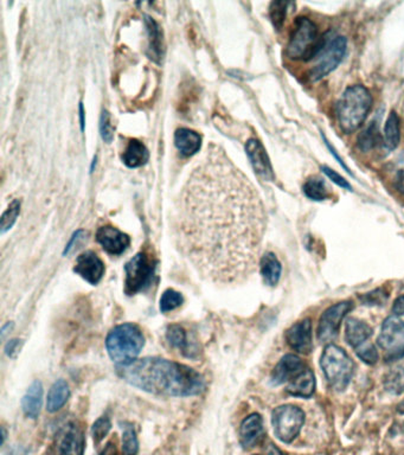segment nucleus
Wrapping results in <instances>:
<instances>
[{
    "label": "nucleus",
    "mask_w": 404,
    "mask_h": 455,
    "mask_svg": "<svg viewBox=\"0 0 404 455\" xmlns=\"http://www.w3.org/2000/svg\"><path fill=\"white\" fill-rule=\"evenodd\" d=\"M266 228L257 189L223 148L210 145L176 202L179 252L212 284H241L257 271Z\"/></svg>",
    "instance_id": "obj_1"
},
{
    "label": "nucleus",
    "mask_w": 404,
    "mask_h": 455,
    "mask_svg": "<svg viewBox=\"0 0 404 455\" xmlns=\"http://www.w3.org/2000/svg\"><path fill=\"white\" fill-rule=\"evenodd\" d=\"M124 382L153 395L188 397L204 392L205 379L200 372L172 360L146 357L116 365Z\"/></svg>",
    "instance_id": "obj_2"
},
{
    "label": "nucleus",
    "mask_w": 404,
    "mask_h": 455,
    "mask_svg": "<svg viewBox=\"0 0 404 455\" xmlns=\"http://www.w3.org/2000/svg\"><path fill=\"white\" fill-rule=\"evenodd\" d=\"M372 106V96L363 86L345 90L337 106V116L344 133H353L363 125Z\"/></svg>",
    "instance_id": "obj_3"
},
{
    "label": "nucleus",
    "mask_w": 404,
    "mask_h": 455,
    "mask_svg": "<svg viewBox=\"0 0 404 455\" xmlns=\"http://www.w3.org/2000/svg\"><path fill=\"white\" fill-rule=\"evenodd\" d=\"M145 338L140 328L134 324H121L109 332L106 348L113 362L127 364L136 360L144 348Z\"/></svg>",
    "instance_id": "obj_4"
},
{
    "label": "nucleus",
    "mask_w": 404,
    "mask_h": 455,
    "mask_svg": "<svg viewBox=\"0 0 404 455\" xmlns=\"http://www.w3.org/2000/svg\"><path fill=\"white\" fill-rule=\"evenodd\" d=\"M324 40H321L313 20L300 17L296 22L289 37L286 55L292 61H309L316 56Z\"/></svg>",
    "instance_id": "obj_5"
},
{
    "label": "nucleus",
    "mask_w": 404,
    "mask_h": 455,
    "mask_svg": "<svg viewBox=\"0 0 404 455\" xmlns=\"http://www.w3.org/2000/svg\"><path fill=\"white\" fill-rule=\"evenodd\" d=\"M321 365L328 384L336 392L346 389L353 378L355 363L343 349L328 344L321 355Z\"/></svg>",
    "instance_id": "obj_6"
},
{
    "label": "nucleus",
    "mask_w": 404,
    "mask_h": 455,
    "mask_svg": "<svg viewBox=\"0 0 404 455\" xmlns=\"http://www.w3.org/2000/svg\"><path fill=\"white\" fill-rule=\"evenodd\" d=\"M156 274V261L146 253H139L124 266V292L134 296L147 289Z\"/></svg>",
    "instance_id": "obj_7"
},
{
    "label": "nucleus",
    "mask_w": 404,
    "mask_h": 455,
    "mask_svg": "<svg viewBox=\"0 0 404 455\" xmlns=\"http://www.w3.org/2000/svg\"><path fill=\"white\" fill-rule=\"evenodd\" d=\"M346 45L348 42L343 36L334 37L328 42L324 40L319 51L313 58L314 63L308 70V80L312 82L319 81L332 72L343 60L346 52Z\"/></svg>",
    "instance_id": "obj_8"
},
{
    "label": "nucleus",
    "mask_w": 404,
    "mask_h": 455,
    "mask_svg": "<svg viewBox=\"0 0 404 455\" xmlns=\"http://www.w3.org/2000/svg\"><path fill=\"white\" fill-rule=\"evenodd\" d=\"M305 413L293 404H284L273 411L272 424L277 439L282 442L291 443L299 436L304 426Z\"/></svg>",
    "instance_id": "obj_9"
},
{
    "label": "nucleus",
    "mask_w": 404,
    "mask_h": 455,
    "mask_svg": "<svg viewBox=\"0 0 404 455\" xmlns=\"http://www.w3.org/2000/svg\"><path fill=\"white\" fill-rule=\"evenodd\" d=\"M377 343L385 352L388 360H397L404 356V321L398 317H388L382 325Z\"/></svg>",
    "instance_id": "obj_10"
},
{
    "label": "nucleus",
    "mask_w": 404,
    "mask_h": 455,
    "mask_svg": "<svg viewBox=\"0 0 404 455\" xmlns=\"http://www.w3.org/2000/svg\"><path fill=\"white\" fill-rule=\"evenodd\" d=\"M353 308L351 301H341L334 303L321 314L318 325V340L321 343H328L336 338L340 324Z\"/></svg>",
    "instance_id": "obj_11"
},
{
    "label": "nucleus",
    "mask_w": 404,
    "mask_h": 455,
    "mask_svg": "<svg viewBox=\"0 0 404 455\" xmlns=\"http://www.w3.org/2000/svg\"><path fill=\"white\" fill-rule=\"evenodd\" d=\"M74 272L92 285L100 282L104 274L102 260L94 252H84L76 259Z\"/></svg>",
    "instance_id": "obj_12"
},
{
    "label": "nucleus",
    "mask_w": 404,
    "mask_h": 455,
    "mask_svg": "<svg viewBox=\"0 0 404 455\" xmlns=\"http://www.w3.org/2000/svg\"><path fill=\"white\" fill-rule=\"evenodd\" d=\"M286 340L289 348L294 351L308 355L312 351V323L311 319H304L296 323L286 332Z\"/></svg>",
    "instance_id": "obj_13"
},
{
    "label": "nucleus",
    "mask_w": 404,
    "mask_h": 455,
    "mask_svg": "<svg viewBox=\"0 0 404 455\" xmlns=\"http://www.w3.org/2000/svg\"><path fill=\"white\" fill-rule=\"evenodd\" d=\"M305 369H307L306 364L299 356L289 353L284 356L280 362L276 364L270 381L274 385H280L287 382L289 383L292 379L296 378V376L300 375Z\"/></svg>",
    "instance_id": "obj_14"
},
{
    "label": "nucleus",
    "mask_w": 404,
    "mask_h": 455,
    "mask_svg": "<svg viewBox=\"0 0 404 455\" xmlns=\"http://www.w3.org/2000/svg\"><path fill=\"white\" fill-rule=\"evenodd\" d=\"M97 241L111 255H121L131 244L129 235L111 225L101 227L97 230Z\"/></svg>",
    "instance_id": "obj_15"
},
{
    "label": "nucleus",
    "mask_w": 404,
    "mask_h": 455,
    "mask_svg": "<svg viewBox=\"0 0 404 455\" xmlns=\"http://www.w3.org/2000/svg\"><path fill=\"white\" fill-rule=\"evenodd\" d=\"M245 151L257 176L264 180H273L274 172L272 165L260 141L257 139L248 140V143L245 145Z\"/></svg>",
    "instance_id": "obj_16"
},
{
    "label": "nucleus",
    "mask_w": 404,
    "mask_h": 455,
    "mask_svg": "<svg viewBox=\"0 0 404 455\" xmlns=\"http://www.w3.org/2000/svg\"><path fill=\"white\" fill-rule=\"evenodd\" d=\"M264 420L259 414H252L243 420L240 427V442L244 449H250L259 445L264 438Z\"/></svg>",
    "instance_id": "obj_17"
},
{
    "label": "nucleus",
    "mask_w": 404,
    "mask_h": 455,
    "mask_svg": "<svg viewBox=\"0 0 404 455\" xmlns=\"http://www.w3.org/2000/svg\"><path fill=\"white\" fill-rule=\"evenodd\" d=\"M60 451L62 455H83V433L75 424H68L62 431L60 439Z\"/></svg>",
    "instance_id": "obj_18"
},
{
    "label": "nucleus",
    "mask_w": 404,
    "mask_h": 455,
    "mask_svg": "<svg viewBox=\"0 0 404 455\" xmlns=\"http://www.w3.org/2000/svg\"><path fill=\"white\" fill-rule=\"evenodd\" d=\"M287 392L296 397L308 399L316 392V377L311 369H305L300 375L296 376L287 385Z\"/></svg>",
    "instance_id": "obj_19"
},
{
    "label": "nucleus",
    "mask_w": 404,
    "mask_h": 455,
    "mask_svg": "<svg viewBox=\"0 0 404 455\" xmlns=\"http://www.w3.org/2000/svg\"><path fill=\"white\" fill-rule=\"evenodd\" d=\"M371 335L372 328L368 324L356 318H348L346 320L345 338L353 348H359L363 344L368 343L369 338Z\"/></svg>",
    "instance_id": "obj_20"
},
{
    "label": "nucleus",
    "mask_w": 404,
    "mask_h": 455,
    "mask_svg": "<svg viewBox=\"0 0 404 455\" xmlns=\"http://www.w3.org/2000/svg\"><path fill=\"white\" fill-rule=\"evenodd\" d=\"M260 271L264 284L267 286L275 287L276 285L279 284L282 267L274 253H264V256H261Z\"/></svg>",
    "instance_id": "obj_21"
},
{
    "label": "nucleus",
    "mask_w": 404,
    "mask_h": 455,
    "mask_svg": "<svg viewBox=\"0 0 404 455\" xmlns=\"http://www.w3.org/2000/svg\"><path fill=\"white\" fill-rule=\"evenodd\" d=\"M43 404V385L40 381H35L24 397L22 399V408L25 415L31 419H36L40 415V408Z\"/></svg>",
    "instance_id": "obj_22"
},
{
    "label": "nucleus",
    "mask_w": 404,
    "mask_h": 455,
    "mask_svg": "<svg viewBox=\"0 0 404 455\" xmlns=\"http://www.w3.org/2000/svg\"><path fill=\"white\" fill-rule=\"evenodd\" d=\"M202 139L196 132L188 128H179L175 134V145L184 156H193L200 151Z\"/></svg>",
    "instance_id": "obj_23"
},
{
    "label": "nucleus",
    "mask_w": 404,
    "mask_h": 455,
    "mask_svg": "<svg viewBox=\"0 0 404 455\" xmlns=\"http://www.w3.org/2000/svg\"><path fill=\"white\" fill-rule=\"evenodd\" d=\"M70 396V389L65 379H58L52 384L47 399V410L50 413H56L63 407Z\"/></svg>",
    "instance_id": "obj_24"
},
{
    "label": "nucleus",
    "mask_w": 404,
    "mask_h": 455,
    "mask_svg": "<svg viewBox=\"0 0 404 455\" xmlns=\"http://www.w3.org/2000/svg\"><path fill=\"white\" fill-rule=\"evenodd\" d=\"M122 160L129 168H139L148 160L147 148L139 140L132 139L122 153Z\"/></svg>",
    "instance_id": "obj_25"
},
{
    "label": "nucleus",
    "mask_w": 404,
    "mask_h": 455,
    "mask_svg": "<svg viewBox=\"0 0 404 455\" xmlns=\"http://www.w3.org/2000/svg\"><path fill=\"white\" fill-rule=\"evenodd\" d=\"M385 146L389 150H394V148H396L398 144H400V119H398L396 112H394V111H391V113H390L388 120H387V124H385Z\"/></svg>",
    "instance_id": "obj_26"
},
{
    "label": "nucleus",
    "mask_w": 404,
    "mask_h": 455,
    "mask_svg": "<svg viewBox=\"0 0 404 455\" xmlns=\"http://www.w3.org/2000/svg\"><path fill=\"white\" fill-rule=\"evenodd\" d=\"M166 340H168V343L172 345L173 348L178 349L184 355L191 356L190 351H188L186 331L180 325L175 324V325L168 326V330H166Z\"/></svg>",
    "instance_id": "obj_27"
},
{
    "label": "nucleus",
    "mask_w": 404,
    "mask_h": 455,
    "mask_svg": "<svg viewBox=\"0 0 404 455\" xmlns=\"http://www.w3.org/2000/svg\"><path fill=\"white\" fill-rule=\"evenodd\" d=\"M383 384L387 392L394 395H400L401 392H404V367H392L385 376Z\"/></svg>",
    "instance_id": "obj_28"
},
{
    "label": "nucleus",
    "mask_w": 404,
    "mask_h": 455,
    "mask_svg": "<svg viewBox=\"0 0 404 455\" xmlns=\"http://www.w3.org/2000/svg\"><path fill=\"white\" fill-rule=\"evenodd\" d=\"M302 190L307 198L316 200V202H321L328 197V188L325 185L324 180L316 178V177H312L307 179V182L304 184Z\"/></svg>",
    "instance_id": "obj_29"
},
{
    "label": "nucleus",
    "mask_w": 404,
    "mask_h": 455,
    "mask_svg": "<svg viewBox=\"0 0 404 455\" xmlns=\"http://www.w3.org/2000/svg\"><path fill=\"white\" fill-rule=\"evenodd\" d=\"M183 303H184V298L179 292L175 291V289H166L161 298V311L163 313H168V312L180 308Z\"/></svg>",
    "instance_id": "obj_30"
},
{
    "label": "nucleus",
    "mask_w": 404,
    "mask_h": 455,
    "mask_svg": "<svg viewBox=\"0 0 404 455\" xmlns=\"http://www.w3.org/2000/svg\"><path fill=\"white\" fill-rule=\"evenodd\" d=\"M377 141H378V127L376 122H372L358 138V146L362 151H370L376 146Z\"/></svg>",
    "instance_id": "obj_31"
},
{
    "label": "nucleus",
    "mask_w": 404,
    "mask_h": 455,
    "mask_svg": "<svg viewBox=\"0 0 404 455\" xmlns=\"http://www.w3.org/2000/svg\"><path fill=\"white\" fill-rule=\"evenodd\" d=\"M146 24H147L150 36H151V45L150 50L152 51L153 60L159 61L161 56V40L159 28L156 26V23L151 18H146Z\"/></svg>",
    "instance_id": "obj_32"
},
{
    "label": "nucleus",
    "mask_w": 404,
    "mask_h": 455,
    "mask_svg": "<svg viewBox=\"0 0 404 455\" xmlns=\"http://www.w3.org/2000/svg\"><path fill=\"white\" fill-rule=\"evenodd\" d=\"M20 212V202L19 200H13V203L8 205V210L4 212V215L1 217V234L10 230L13 228V224L17 221V217L19 215Z\"/></svg>",
    "instance_id": "obj_33"
},
{
    "label": "nucleus",
    "mask_w": 404,
    "mask_h": 455,
    "mask_svg": "<svg viewBox=\"0 0 404 455\" xmlns=\"http://www.w3.org/2000/svg\"><path fill=\"white\" fill-rule=\"evenodd\" d=\"M289 3L284 1H274L269 8V15L272 19L273 24L277 30L284 24V18H286V10H287Z\"/></svg>",
    "instance_id": "obj_34"
},
{
    "label": "nucleus",
    "mask_w": 404,
    "mask_h": 455,
    "mask_svg": "<svg viewBox=\"0 0 404 455\" xmlns=\"http://www.w3.org/2000/svg\"><path fill=\"white\" fill-rule=\"evenodd\" d=\"M111 428H112V424H111V420L107 416H102V417L97 420V422L92 424V439H94L95 443H100L107 436Z\"/></svg>",
    "instance_id": "obj_35"
},
{
    "label": "nucleus",
    "mask_w": 404,
    "mask_h": 455,
    "mask_svg": "<svg viewBox=\"0 0 404 455\" xmlns=\"http://www.w3.org/2000/svg\"><path fill=\"white\" fill-rule=\"evenodd\" d=\"M138 439L134 429L127 427L122 434V448L124 455H136L138 453Z\"/></svg>",
    "instance_id": "obj_36"
},
{
    "label": "nucleus",
    "mask_w": 404,
    "mask_h": 455,
    "mask_svg": "<svg viewBox=\"0 0 404 455\" xmlns=\"http://www.w3.org/2000/svg\"><path fill=\"white\" fill-rule=\"evenodd\" d=\"M357 356L359 357L360 360H363L364 363L370 364H376L377 360H378V352H377L375 345L371 343H365L359 346V348L356 349Z\"/></svg>",
    "instance_id": "obj_37"
},
{
    "label": "nucleus",
    "mask_w": 404,
    "mask_h": 455,
    "mask_svg": "<svg viewBox=\"0 0 404 455\" xmlns=\"http://www.w3.org/2000/svg\"><path fill=\"white\" fill-rule=\"evenodd\" d=\"M100 129L101 136L104 138V141L111 143L113 139V127L107 112H104V114L101 116Z\"/></svg>",
    "instance_id": "obj_38"
},
{
    "label": "nucleus",
    "mask_w": 404,
    "mask_h": 455,
    "mask_svg": "<svg viewBox=\"0 0 404 455\" xmlns=\"http://www.w3.org/2000/svg\"><path fill=\"white\" fill-rule=\"evenodd\" d=\"M321 170H323V172H324L325 175H326L330 179L332 180L333 183L339 185L340 188L351 190V185L348 184V182H346L343 177L340 176L339 173L333 171L332 168H328V166H323Z\"/></svg>",
    "instance_id": "obj_39"
},
{
    "label": "nucleus",
    "mask_w": 404,
    "mask_h": 455,
    "mask_svg": "<svg viewBox=\"0 0 404 455\" xmlns=\"http://www.w3.org/2000/svg\"><path fill=\"white\" fill-rule=\"evenodd\" d=\"M385 292L382 291V289H376V291L362 296L360 299L363 300V303H366V305H377V303L382 305V303L385 301Z\"/></svg>",
    "instance_id": "obj_40"
},
{
    "label": "nucleus",
    "mask_w": 404,
    "mask_h": 455,
    "mask_svg": "<svg viewBox=\"0 0 404 455\" xmlns=\"http://www.w3.org/2000/svg\"><path fill=\"white\" fill-rule=\"evenodd\" d=\"M20 342L19 340H10L6 346H5V353L8 356V357H15V356L19 352L20 349Z\"/></svg>",
    "instance_id": "obj_41"
},
{
    "label": "nucleus",
    "mask_w": 404,
    "mask_h": 455,
    "mask_svg": "<svg viewBox=\"0 0 404 455\" xmlns=\"http://www.w3.org/2000/svg\"><path fill=\"white\" fill-rule=\"evenodd\" d=\"M392 312L396 317L404 316V296H401L395 300L392 305Z\"/></svg>",
    "instance_id": "obj_42"
},
{
    "label": "nucleus",
    "mask_w": 404,
    "mask_h": 455,
    "mask_svg": "<svg viewBox=\"0 0 404 455\" xmlns=\"http://www.w3.org/2000/svg\"><path fill=\"white\" fill-rule=\"evenodd\" d=\"M84 236V232H77L75 235L72 236V241L69 242L68 246H67V248H65V255H68V254H70V253L72 252V249L75 248V246H76L77 242L79 241L82 240L83 239Z\"/></svg>",
    "instance_id": "obj_43"
},
{
    "label": "nucleus",
    "mask_w": 404,
    "mask_h": 455,
    "mask_svg": "<svg viewBox=\"0 0 404 455\" xmlns=\"http://www.w3.org/2000/svg\"><path fill=\"white\" fill-rule=\"evenodd\" d=\"M268 455H284L282 452L280 451V449H277V448L274 446V445H270V447H269L268 449Z\"/></svg>",
    "instance_id": "obj_44"
},
{
    "label": "nucleus",
    "mask_w": 404,
    "mask_h": 455,
    "mask_svg": "<svg viewBox=\"0 0 404 455\" xmlns=\"http://www.w3.org/2000/svg\"><path fill=\"white\" fill-rule=\"evenodd\" d=\"M80 115H81V125H82V128H83L84 126L83 107H82V104H81L80 106Z\"/></svg>",
    "instance_id": "obj_45"
}]
</instances>
